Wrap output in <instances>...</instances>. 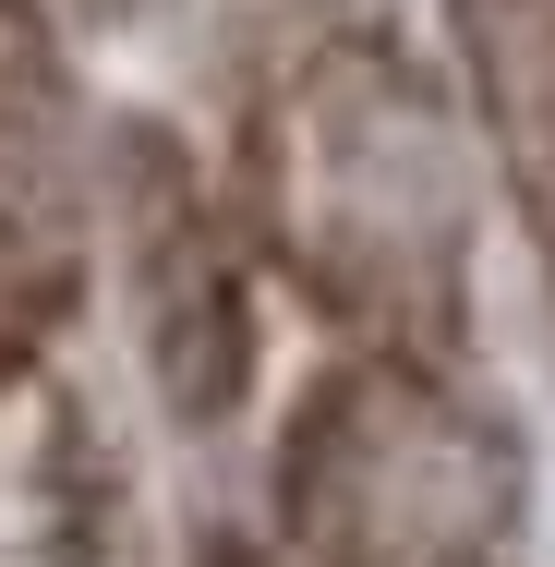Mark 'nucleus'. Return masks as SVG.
<instances>
[{
  "mask_svg": "<svg viewBox=\"0 0 555 567\" xmlns=\"http://www.w3.org/2000/svg\"><path fill=\"white\" fill-rule=\"evenodd\" d=\"M121 229H133V278H145V350L169 374L182 411H218L241 386V266H229L218 206L194 194L182 157H133L121 182Z\"/></svg>",
  "mask_w": 555,
  "mask_h": 567,
  "instance_id": "4",
  "label": "nucleus"
},
{
  "mask_svg": "<svg viewBox=\"0 0 555 567\" xmlns=\"http://www.w3.org/2000/svg\"><path fill=\"white\" fill-rule=\"evenodd\" d=\"M446 37H459L483 157H495V182L555 278V0H446Z\"/></svg>",
  "mask_w": 555,
  "mask_h": 567,
  "instance_id": "5",
  "label": "nucleus"
},
{
  "mask_svg": "<svg viewBox=\"0 0 555 567\" xmlns=\"http://www.w3.org/2000/svg\"><path fill=\"white\" fill-rule=\"evenodd\" d=\"M254 229L362 350L435 362L459 327V133L387 24L302 37L254 97Z\"/></svg>",
  "mask_w": 555,
  "mask_h": 567,
  "instance_id": "1",
  "label": "nucleus"
},
{
  "mask_svg": "<svg viewBox=\"0 0 555 567\" xmlns=\"http://www.w3.org/2000/svg\"><path fill=\"white\" fill-rule=\"evenodd\" d=\"M206 567H254V556H241V544H206Z\"/></svg>",
  "mask_w": 555,
  "mask_h": 567,
  "instance_id": "6",
  "label": "nucleus"
},
{
  "mask_svg": "<svg viewBox=\"0 0 555 567\" xmlns=\"http://www.w3.org/2000/svg\"><path fill=\"white\" fill-rule=\"evenodd\" d=\"M278 507L302 567H507L520 458L435 362L362 350L302 399Z\"/></svg>",
  "mask_w": 555,
  "mask_h": 567,
  "instance_id": "2",
  "label": "nucleus"
},
{
  "mask_svg": "<svg viewBox=\"0 0 555 567\" xmlns=\"http://www.w3.org/2000/svg\"><path fill=\"white\" fill-rule=\"evenodd\" d=\"M85 290V121L37 0H0V386Z\"/></svg>",
  "mask_w": 555,
  "mask_h": 567,
  "instance_id": "3",
  "label": "nucleus"
}]
</instances>
